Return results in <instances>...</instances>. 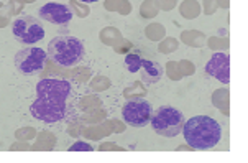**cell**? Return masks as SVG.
Wrapping results in <instances>:
<instances>
[{"label":"cell","mask_w":248,"mask_h":163,"mask_svg":"<svg viewBox=\"0 0 248 163\" xmlns=\"http://www.w3.org/2000/svg\"><path fill=\"white\" fill-rule=\"evenodd\" d=\"M141 81L145 84H156L165 74V68L153 60H141Z\"/></svg>","instance_id":"30bf717a"},{"label":"cell","mask_w":248,"mask_h":163,"mask_svg":"<svg viewBox=\"0 0 248 163\" xmlns=\"http://www.w3.org/2000/svg\"><path fill=\"white\" fill-rule=\"evenodd\" d=\"M12 33H14L16 41L28 45V47H31V45L45 38L43 25H41L40 20L31 15H22L18 18H15L14 25H12Z\"/></svg>","instance_id":"5b68a950"},{"label":"cell","mask_w":248,"mask_h":163,"mask_svg":"<svg viewBox=\"0 0 248 163\" xmlns=\"http://www.w3.org/2000/svg\"><path fill=\"white\" fill-rule=\"evenodd\" d=\"M84 3H94V2H99V0H81Z\"/></svg>","instance_id":"4fadbf2b"},{"label":"cell","mask_w":248,"mask_h":163,"mask_svg":"<svg viewBox=\"0 0 248 163\" xmlns=\"http://www.w3.org/2000/svg\"><path fill=\"white\" fill-rule=\"evenodd\" d=\"M125 65H127V69L130 73H137V71H140L141 68V58L138 56V54L130 53L127 54V58H125Z\"/></svg>","instance_id":"8fae6325"},{"label":"cell","mask_w":248,"mask_h":163,"mask_svg":"<svg viewBox=\"0 0 248 163\" xmlns=\"http://www.w3.org/2000/svg\"><path fill=\"white\" fill-rule=\"evenodd\" d=\"M48 54L56 65L62 68H73L82 61L86 48L84 43L76 36L71 35H60L54 36L48 45Z\"/></svg>","instance_id":"3957f363"},{"label":"cell","mask_w":248,"mask_h":163,"mask_svg":"<svg viewBox=\"0 0 248 163\" xmlns=\"http://www.w3.org/2000/svg\"><path fill=\"white\" fill-rule=\"evenodd\" d=\"M183 135L192 148L212 150L222 139V127L209 115H194L183 125Z\"/></svg>","instance_id":"7a4b0ae2"},{"label":"cell","mask_w":248,"mask_h":163,"mask_svg":"<svg viewBox=\"0 0 248 163\" xmlns=\"http://www.w3.org/2000/svg\"><path fill=\"white\" fill-rule=\"evenodd\" d=\"M151 112H153V107L146 99L135 98L124 104L122 117L130 127H145L151 120Z\"/></svg>","instance_id":"8992f818"},{"label":"cell","mask_w":248,"mask_h":163,"mask_svg":"<svg viewBox=\"0 0 248 163\" xmlns=\"http://www.w3.org/2000/svg\"><path fill=\"white\" fill-rule=\"evenodd\" d=\"M71 94L73 86L66 79H41L36 84V99L30 106L31 115L45 124L61 122L68 117Z\"/></svg>","instance_id":"6da1fadb"},{"label":"cell","mask_w":248,"mask_h":163,"mask_svg":"<svg viewBox=\"0 0 248 163\" xmlns=\"http://www.w3.org/2000/svg\"><path fill=\"white\" fill-rule=\"evenodd\" d=\"M69 150H71V152H78V150H84V152H92V147H91L89 144H86V142H76V144Z\"/></svg>","instance_id":"7c38bea8"},{"label":"cell","mask_w":248,"mask_h":163,"mask_svg":"<svg viewBox=\"0 0 248 163\" xmlns=\"http://www.w3.org/2000/svg\"><path fill=\"white\" fill-rule=\"evenodd\" d=\"M38 14L46 22L58 25V27H68L73 20V10L68 3H58V2H48L43 7H40Z\"/></svg>","instance_id":"ba28073f"},{"label":"cell","mask_w":248,"mask_h":163,"mask_svg":"<svg viewBox=\"0 0 248 163\" xmlns=\"http://www.w3.org/2000/svg\"><path fill=\"white\" fill-rule=\"evenodd\" d=\"M46 58H48V54L41 48L36 47L23 48L15 54V68L22 74L33 76V74H38L45 68Z\"/></svg>","instance_id":"52a82bcc"},{"label":"cell","mask_w":248,"mask_h":163,"mask_svg":"<svg viewBox=\"0 0 248 163\" xmlns=\"http://www.w3.org/2000/svg\"><path fill=\"white\" fill-rule=\"evenodd\" d=\"M186 122L184 114L176 107L171 106H163L158 107L155 112H151V127L153 130L161 137L166 139H174L178 137L181 130H183V125Z\"/></svg>","instance_id":"277c9868"},{"label":"cell","mask_w":248,"mask_h":163,"mask_svg":"<svg viewBox=\"0 0 248 163\" xmlns=\"http://www.w3.org/2000/svg\"><path fill=\"white\" fill-rule=\"evenodd\" d=\"M205 73L216 78L218 82H230V56L227 53H216L205 65Z\"/></svg>","instance_id":"9c48e42d"}]
</instances>
